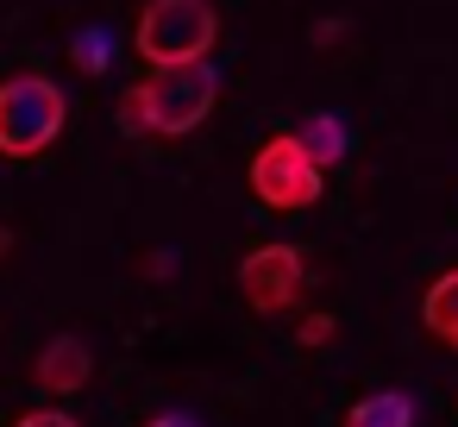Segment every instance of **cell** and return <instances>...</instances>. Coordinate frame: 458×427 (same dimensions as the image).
I'll return each instance as SVG.
<instances>
[{
	"instance_id": "cell-15",
	"label": "cell",
	"mask_w": 458,
	"mask_h": 427,
	"mask_svg": "<svg viewBox=\"0 0 458 427\" xmlns=\"http://www.w3.org/2000/svg\"><path fill=\"white\" fill-rule=\"evenodd\" d=\"M7 245H13V239H7V233H0V258H7Z\"/></svg>"
},
{
	"instance_id": "cell-8",
	"label": "cell",
	"mask_w": 458,
	"mask_h": 427,
	"mask_svg": "<svg viewBox=\"0 0 458 427\" xmlns=\"http://www.w3.org/2000/svg\"><path fill=\"white\" fill-rule=\"evenodd\" d=\"M414 396L408 389H370L364 402L345 408V427H414Z\"/></svg>"
},
{
	"instance_id": "cell-5",
	"label": "cell",
	"mask_w": 458,
	"mask_h": 427,
	"mask_svg": "<svg viewBox=\"0 0 458 427\" xmlns=\"http://www.w3.org/2000/svg\"><path fill=\"white\" fill-rule=\"evenodd\" d=\"M308 289V258L295 245H251L239 258V295L251 314H289Z\"/></svg>"
},
{
	"instance_id": "cell-6",
	"label": "cell",
	"mask_w": 458,
	"mask_h": 427,
	"mask_svg": "<svg viewBox=\"0 0 458 427\" xmlns=\"http://www.w3.org/2000/svg\"><path fill=\"white\" fill-rule=\"evenodd\" d=\"M89 371H95V352H89V339H76V333H57V339L32 358V377H38L45 389H57V396L82 389Z\"/></svg>"
},
{
	"instance_id": "cell-12",
	"label": "cell",
	"mask_w": 458,
	"mask_h": 427,
	"mask_svg": "<svg viewBox=\"0 0 458 427\" xmlns=\"http://www.w3.org/2000/svg\"><path fill=\"white\" fill-rule=\"evenodd\" d=\"M70 51H76V64H82V70H101V64H107V32H82Z\"/></svg>"
},
{
	"instance_id": "cell-1",
	"label": "cell",
	"mask_w": 458,
	"mask_h": 427,
	"mask_svg": "<svg viewBox=\"0 0 458 427\" xmlns=\"http://www.w3.org/2000/svg\"><path fill=\"white\" fill-rule=\"evenodd\" d=\"M220 38V13L208 0H151L139 13V57L151 70H189V64H208Z\"/></svg>"
},
{
	"instance_id": "cell-13",
	"label": "cell",
	"mask_w": 458,
	"mask_h": 427,
	"mask_svg": "<svg viewBox=\"0 0 458 427\" xmlns=\"http://www.w3.org/2000/svg\"><path fill=\"white\" fill-rule=\"evenodd\" d=\"M13 427H76V414H64V408H32V414H20Z\"/></svg>"
},
{
	"instance_id": "cell-14",
	"label": "cell",
	"mask_w": 458,
	"mask_h": 427,
	"mask_svg": "<svg viewBox=\"0 0 458 427\" xmlns=\"http://www.w3.org/2000/svg\"><path fill=\"white\" fill-rule=\"evenodd\" d=\"M145 427H201V421L182 414V408H170V414H157V421H145Z\"/></svg>"
},
{
	"instance_id": "cell-9",
	"label": "cell",
	"mask_w": 458,
	"mask_h": 427,
	"mask_svg": "<svg viewBox=\"0 0 458 427\" xmlns=\"http://www.w3.org/2000/svg\"><path fill=\"white\" fill-rule=\"evenodd\" d=\"M295 139H301V151H308V158H314L320 170H333V164L345 158V145H352V139H345V120H339V114H308Z\"/></svg>"
},
{
	"instance_id": "cell-2",
	"label": "cell",
	"mask_w": 458,
	"mask_h": 427,
	"mask_svg": "<svg viewBox=\"0 0 458 427\" xmlns=\"http://www.w3.org/2000/svg\"><path fill=\"white\" fill-rule=\"evenodd\" d=\"M70 120V101L45 76H7L0 82V158H38L57 145Z\"/></svg>"
},
{
	"instance_id": "cell-10",
	"label": "cell",
	"mask_w": 458,
	"mask_h": 427,
	"mask_svg": "<svg viewBox=\"0 0 458 427\" xmlns=\"http://www.w3.org/2000/svg\"><path fill=\"white\" fill-rule=\"evenodd\" d=\"M120 126H126V132H151V107H145V82H132V89L120 95Z\"/></svg>"
},
{
	"instance_id": "cell-3",
	"label": "cell",
	"mask_w": 458,
	"mask_h": 427,
	"mask_svg": "<svg viewBox=\"0 0 458 427\" xmlns=\"http://www.w3.org/2000/svg\"><path fill=\"white\" fill-rule=\"evenodd\" d=\"M251 195L264 201V208H283V214H295V208H314L320 201V189H327V170L301 151V139L295 132H276V139H264L258 151H251Z\"/></svg>"
},
{
	"instance_id": "cell-4",
	"label": "cell",
	"mask_w": 458,
	"mask_h": 427,
	"mask_svg": "<svg viewBox=\"0 0 458 427\" xmlns=\"http://www.w3.org/2000/svg\"><path fill=\"white\" fill-rule=\"evenodd\" d=\"M220 101V70L214 64H189V70H157L145 82V107H151V132L157 139H189Z\"/></svg>"
},
{
	"instance_id": "cell-7",
	"label": "cell",
	"mask_w": 458,
	"mask_h": 427,
	"mask_svg": "<svg viewBox=\"0 0 458 427\" xmlns=\"http://www.w3.org/2000/svg\"><path fill=\"white\" fill-rule=\"evenodd\" d=\"M420 320H427V333H433L439 346L458 352V264L439 270V277L427 283V295H420Z\"/></svg>"
},
{
	"instance_id": "cell-11",
	"label": "cell",
	"mask_w": 458,
	"mask_h": 427,
	"mask_svg": "<svg viewBox=\"0 0 458 427\" xmlns=\"http://www.w3.org/2000/svg\"><path fill=\"white\" fill-rule=\"evenodd\" d=\"M333 333H339L333 314H308V320L295 327V346H301V352H320V346H333Z\"/></svg>"
}]
</instances>
